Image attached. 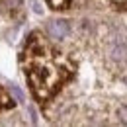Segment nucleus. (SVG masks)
<instances>
[{"label": "nucleus", "instance_id": "obj_7", "mask_svg": "<svg viewBox=\"0 0 127 127\" xmlns=\"http://www.w3.org/2000/svg\"><path fill=\"white\" fill-rule=\"evenodd\" d=\"M111 2H115L117 6H125V4H127V0H111Z\"/></svg>", "mask_w": 127, "mask_h": 127}, {"label": "nucleus", "instance_id": "obj_4", "mask_svg": "<svg viewBox=\"0 0 127 127\" xmlns=\"http://www.w3.org/2000/svg\"><path fill=\"white\" fill-rule=\"evenodd\" d=\"M47 4L53 10H66L70 6V0H47Z\"/></svg>", "mask_w": 127, "mask_h": 127}, {"label": "nucleus", "instance_id": "obj_3", "mask_svg": "<svg viewBox=\"0 0 127 127\" xmlns=\"http://www.w3.org/2000/svg\"><path fill=\"white\" fill-rule=\"evenodd\" d=\"M12 106H14V100H12L10 96L0 88V111H2V110H8V108H12Z\"/></svg>", "mask_w": 127, "mask_h": 127}, {"label": "nucleus", "instance_id": "obj_5", "mask_svg": "<svg viewBox=\"0 0 127 127\" xmlns=\"http://www.w3.org/2000/svg\"><path fill=\"white\" fill-rule=\"evenodd\" d=\"M22 6V0H2V8L6 12H14Z\"/></svg>", "mask_w": 127, "mask_h": 127}, {"label": "nucleus", "instance_id": "obj_6", "mask_svg": "<svg viewBox=\"0 0 127 127\" xmlns=\"http://www.w3.org/2000/svg\"><path fill=\"white\" fill-rule=\"evenodd\" d=\"M10 90H12V94L16 96V100H18V102H24V94H22V92L18 90L16 86H10Z\"/></svg>", "mask_w": 127, "mask_h": 127}, {"label": "nucleus", "instance_id": "obj_2", "mask_svg": "<svg viewBox=\"0 0 127 127\" xmlns=\"http://www.w3.org/2000/svg\"><path fill=\"white\" fill-rule=\"evenodd\" d=\"M47 33L51 39H64L68 35V24L64 20H55V22H49L47 26Z\"/></svg>", "mask_w": 127, "mask_h": 127}, {"label": "nucleus", "instance_id": "obj_1", "mask_svg": "<svg viewBox=\"0 0 127 127\" xmlns=\"http://www.w3.org/2000/svg\"><path fill=\"white\" fill-rule=\"evenodd\" d=\"M22 64L26 68L33 96L41 104L49 102L57 94L64 82L74 76L76 68L68 57L55 51L39 33L30 35L22 55Z\"/></svg>", "mask_w": 127, "mask_h": 127}, {"label": "nucleus", "instance_id": "obj_8", "mask_svg": "<svg viewBox=\"0 0 127 127\" xmlns=\"http://www.w3.org/2000/svg\"><path fill=\"white\" fill-rule=\"evenodd\" d=\"M125 82H127V78H125Z\"/></svg>", "mask_w": 127, "mask_h": 127}]
</instances>
